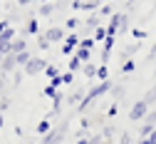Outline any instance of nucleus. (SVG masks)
I'll return each instance as SVG.
<instances>
[{
  "mask_svg": "<svg viewBox=\"0 0 156 144\" xmlns=\"http://www.w3.org/2000/svg\"><path fill=\"white\" fill-rule=\"evenodd\" d=\"M52 42H50V40L45 37V35H40V37H37V47H40V50H47Z\"/></svg>",
  "mask_w": 156,
  "mask_h": 144,
  "instance_id": "32",
  "label": "nucleus"
},
{
  "mask_svg": "<svg viewBox=\"0 0 156 144\" xmlns=\"http://www.w3.org/2000/svg\"><path fill=\"white\" fill-rule=\"evenodd\" d=\"M97 79H99V82H107V79H109V65H99V72H97Z\"/></svg>",
  "mask_w": 156,
  "mask_h": 144,
  "instance_id": "26",
  "label": "nucleus"
},
{
  "mask_svg": "<svg viewBox=\"0 0 156 144\" xmlns=\"http://www.w3.org/2000/svg\"><path fill=\"white\" fill-rule=\"evenodd\" d=\"M35 55L27 50V52H20V55H17V67H20V70H25L27 67V62H30V60H32Z\"/></svg>",
  "mask_w": 156,
  "mask_h": 144,
  "instance_id": "17",
  "label": "nucleus"
},
{
  "mask_svg": "<svg viewBox=\"0 0 156 144\" xmlns=\"http://www.w3.org/2000/svg\"><path fill=\"white\" fill-rule=\"evenodd\" d=\"M45 37L50 40V42H65V37H67V30H65V28H57V25H52V28H47Z\"/></svg>",
  "mask_w": 156,
  "mask_h": 144,
  "instance_id": "6",
  "label": "nucleus"
},
{
  "mask_svg": "<svg viewBox=\"0 0 156 144\" xmlns=\"http://www.w3.org/2000/svg\"><path fill=\"white\" fill-rule=\"evenodd\" d=\"M3 127H5V114L0 112V129H3Z\"/></svg>",
  "mask_w": 156,
  "mask_h": 144,
  "instance_id": "44",
  "label": "nucleus"
},
{
  "mask_svg": "<svg viewBox=\"0 0 156 144\" xmlns=\"http://www.w3.org/2000/svg\"><path fill=\"white\" fill-rule=\"evenodd\" d=\"M60 75H62V72H60V70H57L55 65H50V67L45 70V77H47L50 82H52V79H57V77H60Z\"/></svg>",
  "mask_w": 156,
  "mask_h": 144,
  "instance_id": "25",
  "label": "nucleus"
},
{
  "mask_svg": "<svg viewBox=\"0 0 156 144\" xmlns=\"http://www.w3.org/2000/svg\"><path fill=\"white\" fill-rule=\"evenodd\" d=\"M124 94H126V92H124V85H114V90H112V97H114V102H119Z\"/></svg>",
  "mask_w": 156,
  "mask_h": 144,
  "instance_id": "27",
  "label": "nucleus"
},
{
  "mask_svg": "<svg viewBox=\"0 0 156 144\" xmlns=\"http://www.w3.org/2000/svg\"><path fill=\"white\" fill-rule=\"evenodd\" d=\"M139 144H149V139H139Z\"/></svg>",
  "mask_w": 156,
  "mask_h": 144,
  "instance_id": "46",
  "label": "nucleus"
},
{
  "mask_svg": "<svg viewBox=\"0 0 156 144\" xmlns=\"http://www.w3.org/2000/svg\"><path fill=\"white\" fill-rule=\"evenodd\" d=\"M52 129H55V124H52V119L42 117L40 122H37V127H35V134H37V137H47V134H50Z\"/></svg>",
  "mask_w": 156,
  "mask_h": 144,
  "instance_id": "9",
  "label": "nucleus"
},
{
  "mask_svg": "<svg viewBox=\"0 0 156 144\" xmlns=\"http://www.w3.org/2000/svg\"><path fill=\"white\" fill-rule=\"evenodd\" d=\"M57 92H60V90H57V87H52V85H47V87L42 90V94H45L47 99H55V97H57Z\"/></svg>",
  "mask_w": 156,
  "mask_h": 144,
  "instance_id": "29",
  "label": "nucleus"
},
{
  "mask_svg": "<svg viewBox=\"0 0 156 144\" xmlns=\"http://www.w3.org/2000/svg\"><path fill=\"white\" fill-rule=\"evenodd\" d=\"M116 112H119V102H112V105L107 107V117L112 119V117H116Z\"/></svg>",
  "mask_w": 156,
  "mask_h": 144,
  "instance_id": "30",
  "label": "nucleus"
},
{
  "mask_svg": "<svg viewBox=\"0 0 156 144\" xmlns=\"http://www.w3.org/2000/svg\"><path fill=\"white\" fill-rule=\"evenodd\" d=\"M15 3H17V5H30L32 0H15Z\"/></svg>",
  "mask_w": 156,
  "mask_h": 144,
  "instance_id": "45",
  "label": "nucleus"
},
{
  "mask_svg": "<svg viewBox=\"0 0 156 144\" xmlns=\"http://www.w3.org/2000/svg\"><path fill=\"white\" fill-rule=\"evenodd\" d=\"M97 72H99V65H94V62H87V65L82 67V75H84V77H89V79H94V77H97Z\"/></svg>",
  "mask_w": 156,
  "mask_h": 144,
  "instance_id": "14",
  "label": "nucleus"
},
{
  "mask_svg": "<svg viewBox=\"0 0 156 144\" xmlns=\"http://www.w3.org/2000/svg\"><path fill=\"white\" fill-rule=\"evenodd\" d=\"M84 28H87L89 32H94L97 28H102V15H99V13H97V15H94V13L87 15V17H84Z\"/></svg>",
  "mask_w": 156,
  "mask_h": 144,
  "instance_id": "12",
  "label": "nucleus"
},
{
  "mask_svg": "<svg viewBox=\"0 0 156 144\" xmlns=\"http://www.w3.org/2000/svg\"><path fill=\"white\" fill-rule=\"evenodd\" d=\"M12 52H15V55H20V52H27V40H25V37H17L15 42H12Z\"/></svg>",
  "mask_w": 156,
  "mask_h": 144,
  "instance_id": "15",
  "label": "nucleus"
},
{
  "mask_svg": "<svg viewBox=\"0 0 156 144\" xmlns=\"http://www.w3.org/2000/svg\"><path fill=\"white\" fill-rule=\"evenodd\" d=\"M119 32H131V28H129V15L124 13V17H122V28H119Z\"/></svg>",
  "mask_w": 156,
  "mask_h": 144,
  "instance_id": "35",
  "label": "nucleus"
},
{
  "mask_svg": "<svg viewBox=\"0 0 156 144\" xmlns=\"http://www.w3.org/2000/svg\"><path fill=\"white\" fill-rule=\"evenodd\" d=\"M80 127H82V132H84V129H89V127H92V119H89V117H84V119L80 122Z\"/></svg>",
  "mask_w": 156,
  "mask_h": 144,
  "instance_id": "40",
  "label": "nucleus"
},
{
  "mask_svg": "<svg viewBox=\"0 0 156 144\" xmlns=\"http://www.w3.org/2000/svg\"><path fill=\"white\" fill-rule=\"evenodd\" d=\"M67 129H69V119H62L47 137H42V144H62L67 137Z\"/></svg>",
  "mask_w": 156,
  "mask_h": 144,
  "instance_id": "2",
  "label": "nucleus"
},
{
  "mask_svg": "<svg viewBox=\"0 0 156 144\" xmlns=\"http://www.w3.org/2000/svg\"><path fill=\"white\" fill-rule=\"evenodd\" d=\"M82 67H84V62L80 57H69V62H67V70L69 72H82Z\"/></svg>",
  "mask_w": 156,
  "mask_h": 144,
  "instance_id": "16",
  "label": "nucleus"
},
{
  "mask_svg": "<svg viewBox=\"0 0 156 144\" xmlns=\"http://www.w3.org/2000/svg\"><path fill=\"white\" fill-rule=\"evenodd\" d=\"M114 132H116V129H114L112 124H107V127L102 129V137H104V139H112V137H114Z\"/></svg>",
  "mask_w": 156,
  "mask_h": 144,
  "instance_id": "36",
  "label": "nucleus"
},
{
  "mask_svg": "<svg viewBox=\"0 0 156 144\" xmlns=\"http://www.w3.org/2000/svg\"><path fill=\"white\" fill-rule=\"evenodd\" d=\"M12 70H17V55H15V52L5 55V57H3V62H0V72H3V75L12 72Z\"/></svg>",
  "mask_w": 156,
  "mask_h": 144,
  "instance_id": "7",
  "label": "nucleus"
},
{
  "mask_svg": "<svg viewBox=\"0 0 156 144\" xmlns=\"http://www.w3.org/2000/svg\"><path fill=\"white\" fill-rule=\"evenodd\" d=\"M94 45H97V40H94L92 35L82 37V42H80V47H84V50H94Z\"/></svg>",
  "mask_w": 156,
  "mask_h": 144,
  "instance_id": "23",
  "label": "nucleus"
},
{
  "mask_svg": "<svg viewBox=\"0 0 156 144\" xmlns=\"http://www.w3.org/2000/svg\"><path fill=\"white\" fill-rule=\"evenodd\" d=\"M131 35H134V40H136V42H141V40L146 37V30H139V28H134V30H131Z\"/></svg>",
  "mask_w": 156,
  "mask_h": 144,
  "instance_id": "33",
  "label": "nucleus"
},
{
  "mask_svg": "<svg viewBox=\"0 0 156 144\" xmlns=\"http://www.w3.org/2000/svg\"><path fill=\"white\" fill-rule=\"evenodd\" d=\"M99 15H102V17H104V15H109V17H112V15H114V13H112V5H109V3H104V5H102V10H99Z\"/></svg>",
  "mask_w": 156,
  "mask_h": 144,
  "instance_id": "38",
  "label": "nucleus"
},
{
  "mask_svg": "<svg viewBox=\"0 0 156 144\" xmlns=\"http://www.w3.org/2000/svg\"><path fill=\"white\" fill-rule=\"evenodd\" d=\"M149 144H156V129L151 132V137H149Z\"/></svg>",
  "mask_w": 156,
  "mask_h": 144,
  "instance_id": "43",
  "label": "nucleus"
},
{
  "mask_svg": "<svg viewBox=\"0 0 156 144\" xmlns=\"http://www.w3.org/2000/svg\"><path fill=\"white\" fill-rule=\"evenodd\" d=\"M3 87H5V75H0V94H5V92H3Z\"/></svg>",
  "mask_w": 156,
  "mask_h": 144,
  "instance_id": "42",
  "label": "nucleus"
},
{
  "mask_svg": "<svg viewBox=\"0 0 156 144\" xmlns=\"http://www.w3.org/2000/svg\"><path fill=\"white\" fill-rule=\"evenodd\" d=\"M92 37H94V40H97V42H102V45H104V40H107V37H109V32H107V28H104V25H102V28H97V30H94V32H92Z\"/></svg>",
  "mask_w": 156,
  "mask_h": 144,
  "instance_id": "19",
  "label": "nucleus"
},
{
  "mask_svg": "<svg viewBox=\"0 0 156 144\" xmlns=\"http://www.w3.org/2000/svg\"><path fill=\"white\" fill-rule=\"evenodd\" d=\"M10 105H12L10 94H0V112H8V109H10Z\"/></svg>",
  "mask_w": 156,
  "mask_h": 144,
  "instance_id": "24",
  "label": "nucleus"
},
{
  "mask_svg": "<svg viewBox=\"0 0 156 144\" xmlns=\"http://www.w3.org/2000/svg\"><path fill=\"white\" fill-rule=\"evenodd\" d=\"M40 3H57V0H40Z\"/></svg>",
  "mask_w": 156,
  "mask_h": 144,
  "instance_id": "47",
  "label": "nucleus"
},
{
  "mask_svg": "<svg viewBox=\"0 0 156 144\" xmlns=\"http://www.w3.org/2000/svg\"><path fill=\"white\" fill-rule=\"evenodd\" d=\"M149 112H151V107L146 105L144 99H139V102H134V105H131V109H129V122H144Z\"/></svg>",
  "mask_w": 156,
  "mask_h": 144,
  "instance_id": "3",
  "label": "nucleus"
},
{
  "mask_svg": "<svg viewBox=\"0 0 156 144\" xmlns=\"http://www.w3.org/2000/svg\"><path fill=\"white\" fill-rule=\"evenodd\" d=\"M84 94H87L84 90H72V92L67 94V99H65V102H67L69 107H74V109H77V107L82 105V99H84Z\"/></svg>",
  "mask_w": 156,
  "mask_h": 144,
  "instance_id": "10",
  "label": "nucleus"
},
{
  "mask_svg": "<svg viewBox=\"0 0 156 144\" xmlns=\"http://www.w3.org/2000/svg\"><path fill=\"white\" fill-rule=\"evenodd\" d=\"M134 70H136V62H134V60L122 62V72H124V75H129V72H134Z\"/></svg>",
  "mask_w": 156,
  "mask_h": 144,
  "instance_id": "28",
  "label": "nucleus"
},
{
  "mask_svg": "<svg viewBox=\"0 0 156 144\" xmlns=\"http://www.w3.org/2000/svg\"><path fill=\"white\" fill-rule=\"evenodd\" d=\"M74 144H92V137H82V139H77Z\"/></svg>",
  "mask_w": 156,
  "mask_h": 144,
  "instance_id": "41",
  "label": "nucleus"
},
{
  "mask_svg": "<svg viewBox=\"0 0 156 144\" xmlns=\"http://www.w3.org/2000/svg\"><path fill=\"white\" fill-rule=\"evenodd\" d=\"M141 99H144V102H146V105L151 107V105H154V102H156V85H154V87H149V92H146V94H144Z\"/></svg>",
  "mask_w": 156,
  "mask_h": 144,
  "instance_id": "21",
  "label": "nucleus"
},
{
  "mask_svg": "<svg viewBox=\"0 0 156 144\" xmlns=\"http://www.w3.org/2000/svg\"><path fill=\"white\" fill-rule=\"evenodd\" d=\"M55 10H57L55 3H40V15H42V17H52Z\"/></svg>",
  "mask_w": 156,
  "mask_h": 144,
  "instance_id": "18",
  "label": "nucleus"
},
{
  "mask_svg": "<svg viewBox=\"0 0 156 144\" xmlns=\"http://www.w3.org/2000/svg\"><path fill=\"white\" fill-rule=\"evenodd\" d=\"M25 35H30V37H40L42 32H40V20H37V17H30L27 20V25H25Z\"/></svg>",
  "mask_w": 156,
  "mask_h": 144,
  "instance_id": "11",
  "label": "nucleus"
},
{
  "mask_svg": "<svg viewBox=\"0 0 156 144\" xmlns=\"http://www.w3.org/2000/svg\"><path fill=\"white\" fill-rule=\"evenodd\" d=\"M144 124H151V127H156V109H151V112L146 114V119H144Z\"/></svg>",
  "mask_w": 156,
  "mask_h": 144,
  "instance_id": "34",
  "label": "nucleus"
},
{
  "mask_svg": "<svg viewBox=\"0 0 156 144\" xmlns=\"http://www.w3.org/2000/svg\"><path fill=\"white\" fill-rule=\"evenodd\" d=\"M80 42H82V37L77 35V32H67V37H65V42H62V45H67V47L77 50V47H80Z\"/></svg>",
  "mask_w": 156,
  "mask_h": 144,
  "instance_id": "13",
  "label": "nucleus"
},
{
  "mask_svg": "<svg viewBox=\"0 0 156 144\" xmlns=\"http://www.w3.org/2000/svg\"><path fill=\"white\" fill-rule=\"evenodd\" d=\"M119 144H131V134L129 132H122L119 134Z\"/></svg>",
  "mask_w": 156,
  "mask_h": 144,
  "instance_id": "39",
  "label": "nucleus"
},
{
  "mask_svg": "<svg viewBox=\"0 0 156 144\" xmlns=\"http://www.w3.org/2000/svg\"><path fill=\"white\" fill-rule=\"evenodd\" d=\"M74 82V72H62V85H72Z\"/></svg>",
  "mask_w": 156,
  "mask_h": 144,
  "instance_id": "37",
  "label": "nucleus"
},
{
  "mask_svg": "<svg viewBox=\"0 0 156 144\" xmlns=\"http://www.w3.org/2000/svg\"><path fill=\"white\" fill-rule=\"evenodd\" d=\"M23 77H25V70H15V77H12V85H15V87H20V82H23Z\"/></svg>",
  "mask_w": 156,
  "mask_h": 144,
  "instance_id": "31",
  "label": "nucleus"
},
{
  "mask_svg": "<svg viewBox=\"0 0 156 144\" xmlns=\"http://www.w3.org/2000/svg\"><path fill=\"white\" fill-rule=\"evenodd\" d=\"M112 90H114V82H112V79H107V82H97L94 87L87 90V94H84V99H82V105L77 107L74 112H84V109L92 105V102H97L102 94H107V92H112Z\"/></svg>",
  "mask_w": 156,
  "mask_h": 144,
  "instance_id": "1",
  "label": "nucleus"
},
{
  "mask_svg": "<svg viewBox=\"0 0 156 144\" xmlns=\"http://www.w3.org/2000/svg\"><path fill=\"white\" fill-rule=\"evenodd\" d=\"M50 67V62L45 57H32L30 62H27V67H25V75H30V77H35V75H45V70Z\"/></svg>",
  "mask_w": 156,
  "mask_h": 144,
  "instance_id": "4",
  "label": "nucleus"
},
{
  "mask_svg": "<svg viewBox=\"0 0 156 144\" xmlns=\"http://www.w3.org/2000/svg\"><path fill=\"white\" fill-rule=\"evenodd\" d=\"M134 3H136V0H126V5H134Z\"/></svg>",
  "mask_w": 156,
  "mask_h": 144,
  "instance_id": "48",
  "label": "nucleus"
},
{
  "mask_svg": "<svg viewBox=\"0 0 156 144\" xmlns=\"http://www.w3.org/2000/svg\"><path fill=\"white\" fill-rule=\"evenodd\" d=\"M104 5V0H84V3H72V10H80V13H97V8H102Z\"/></svg>",
  "mask_w": 156,
  "mask_h": 144,
  "instance_id": "5",
  "label": "nucleus"
},
{
  "mask_svg": "<svg viewBox=\"0 0 156 144\" xmlns=\"http://www.w3.org/2000/svg\"><path fill=\"white\" fill-rule=\"evenodd\" d=\"M122 17H124V13H114V15L109 17V23H107V32H109L112 37H116V32H119V28H122Z\"/></svg>",
  "mask_w": 156,
  "mask_h": 144,
  "instance_id": "8",
  "label": "nucleus"
},
{
  "mask_svg": "<svg viewBox=\"0 0 156 144\" xmlns=\"http://www.w3.org/2000/svg\"><path fill=\"white\" fill-rule=\"evenodd\" d=\"M74 57H80L82 62L87 65V62H92V50H84V47H77V52H74Z\"/></svg>",
  "mask_w": 156,
  "mask_h": 144,
  "instance_id": "20",
  "label": "nucleus"
},
{
  "mask_svg": "<svg viewBox=\"0 0 156 144\" xmlns=\"http://www.w3.org/2000/svg\"><path fill=\"white\" fill-rule=\"evenodd\" d=\"M80 25H82V20L72 15V17H67V23H65V30H77Z\"/></svg>",
  "mask_w": 156,
  "mask_h": 144,
  "instance_id": "22",
  "label": "nucleus"
}]
</instances>
